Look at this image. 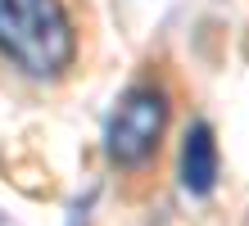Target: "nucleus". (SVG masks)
<instances>
[{
  "label": "nucleus",
  "instance_id": "obj_2",
  "mask_svg": "<svg viewBox=\"0 0 249 226\" xmlns=\"http://www.w3.org/2000/svg\"><path fill=\"white\" fill-rule=\"evenodd\" d=\"M168 118H172V95L163 82L145 77L131 82L118 104H113L109 122H105V158L118 172H141L145 163L159 154L168 136Z\"/></svg>",
  "mask_w": 249,
  "mask_h": 226
},
{
  "label": "nucleus",
  "instance_id": "obj_3",
  "mask_svg": "<svg viewBox=\"0 0 249 226\" xmlns=\"http://www.w3.org/2000/svg\"><path fill=\"white\" fill-rule=\"evenodd\" d=\"M217 172H222V154H217V136L209 122H190L181 136V158H177V176L181 190L195 199H209L217 190Z\"/></svg>",
  "mask_w": 249,
  "mask_h": 226
},
{
  "label": "nucleus",
  "instance_id": "obj_1",
  "mask_svg": "<svg viewBox=\"0 0 249 226\" xmlns=\"http://www.w3.org/2000/svg\"><path fill=\"white\" fill-rule=\"evenodd\" d=\"M0 59L27 82H59L77 64L68 0H0Z\"/></svg>",
  "mask_w": 249,
  "mask_h": 226
}]
</instances>
